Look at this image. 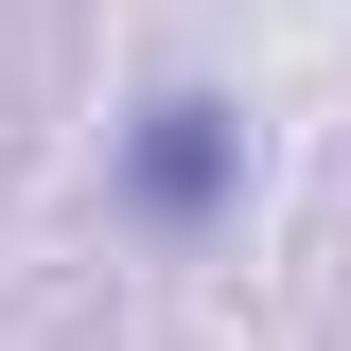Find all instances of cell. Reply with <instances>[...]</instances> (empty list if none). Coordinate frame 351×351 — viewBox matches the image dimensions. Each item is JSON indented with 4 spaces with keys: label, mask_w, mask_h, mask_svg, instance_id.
<instances>
[{
    "label": "cell",
    "mask_w": 351,
    "mask_h": 351,
    "mask_svg": "<svg viewBox=\"0 0 351 351\" xmlns=\"http://www.w3.org/2000/svg\"><path fill=\"white\" fill-rule=\"evenodd\" d=\"M228 158H246V123L176 88L158 123H141V211H158V228H193V211H211V193H228Z\"/></svg>",
    "instance_id": "obj_1"
}]
</instances>
